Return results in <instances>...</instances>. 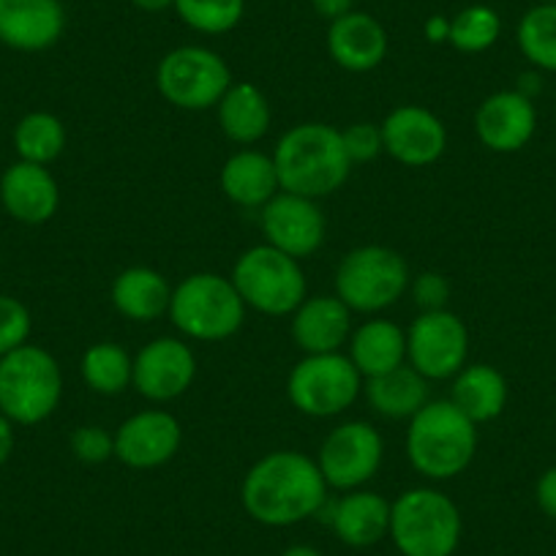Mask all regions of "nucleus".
I'll use <instances>...</instances> for the list:
<instances>
[{
    "instance_id": "1",
    "label": "nucleus",
    "mask_w": 556,
    "mask_h": 556,
    "mask_svg": "<svg viewBox=\"0 0 556 556\" xmlns=\"http://www.w3.org/2000/svg\"><path fill=\"white\" fill-rule=\"evenodd\" d=\"M328 491L312 456L301 451H270L243 475L240 502L256 523L285 529L323 513Z\"/></svg>"
},
{
    "instance_id": "2",
    "label": "nucleus",
    "mask_w": 556,
    "mask_h": 556,
    "mask_svg": "<svg viewBox=\"0 0 556 556\" xmlns=\"http://www.w3.org/2000/svg\"><path fill=\"white\" fill-rule=\"evenodd\" d=\"M270 156L276 162L281 191L317 202L344 189L352 175V162L341 142V128L330 123H298L281 134Z\"/></svg>"
},
{
    "instance_id": "3",
    "label": "nucleus",
    "mask_w": 556,
    "mask_h": 556,
    "mask_svg": "<svg viewBox=\"0 0 556 556\" xmlns=\"http://www.w3.org/2000/svg\"><path fill=\"white\" fill-rule=\"evenodd\" d=\"M478 453V426L451 399L429 401L409 420L406 458L426 480H453Z\"/></svg>"
},
{
    "instance_id": "4",
    "label": "nucleus",
    "mask_w": 556,
    "mask_h": 556,
    "mask_svg": "<svg viewBox=\"0 0 556 556\" xmlns=\"http://www.w3.org/2000/svg\"><path fill=\"white\" fill-rule=\"evenodd\" d=\"M462 534V510L445 491L417 485L390 502L388 538L401 556H453Z\"/></svg>"
},
{
    "instance_id": "5",
    "label": "nucleus",
    "mask_w": 556,
    "mask_h": 556,
    "mask_svg": "<svg viewBox=\"0 0 556 556\" xmlns=\"http://www.w3.org/2000/svg\"><path fill=\"white\" fill-rule=\"evenodd\" d=\"M245 303L232 278L222 273H191L173 287L167 317L189 341L218 344L243 328Z\"/></svg>"
},
{
    "instance_id": "6",
    "label": "nucleus",
    "mask_w": 556,
    "mask_h": 556,
    "mask_svg": "<svg viewBox=\"0 0 556 556\" xmlns=\"http://www.w3.org/2000/svg\"><path fill=\"white\" fill-rule=\"evenodd\" d=\"M63 399V371L39 344L0 357V415L14 426H39Z\"/></svg>"
},
{
    "instance_id": "7",
    "label": "nucleus",
    "mask_w": 556,
    "mask_h": 556,
    "mask_svg": "<svg viewBox=\"0 0 556 556\" xmlns=\"http://www.w3.org/2000/svg\"><path fill=\"white\" fill-rule=\"evenodd\" d=\"M229 278L243 298L245 308L265 317H292V312L308 298L301 260L267 243L245 249L235 262Z\"/></svg>"
},
{
    "instance_id": "8",
    "label": "nucleus",
    "mask_w": 556,
    "mask_h": 556,
    "mask_svg": "<svg viewBox=\"0 0 556 556\" xmlns=\"http://www.w3.org/2000/svg\"><path fill=\"white\" fill-rule=\"evenodd\" d=\"M409 265L388 245H357L336 267V295L352 314H382L409 292Z\"/></svg>"
},
{
    "instance_id": "9",
    "label": "nucleus",
    "mask_w": 556,
    "mask_h": 556,
    "mask_svg": "<svg viewBox=\"0 0 556 556\" xmlns=\"http://www.w3.org/2000/svg\"><path fill=\"white\" fill-rule=\"evenodd\" d=\"M363 382L366 379L344 352L303 355L287 377V399L301 415L328 420L344 415L355 404Z\"/></svg>"
},
{
    "instance_id": "10",
    "label": "nucleus",
    "mask_w": 556,
    "mask_h": 556,
    "mask_svg": "<svg viewBox=\"0 0 556 556\" xmlns=\"http://www.w3.org/2000/svg\"><path fill=\"white\" fill-rule=\"evenodd\" d=\"M232 83L227 61L200 45L175 47L156 66L159 93L167 104L184 112L216 110Z\"/></svg>"
},
{
    "instance_id": "11",
    "label": "nucleus",
    "mask_w": 556,
    "mask_h": 556,
    "mask_svg": "<svg viewBox=\"0 0 556 556\" xmlns=\"http://www.w3.org/2000/svg\"><path fill=\"white\" fill-rule=\"evenodd\" d=\"M382 458V434L366 420H346L328 431L314 462H317L328 489L344 494V491L366 489L377 478Z\"/></svg>"
},
{
    "instance_id": "12",
    "label": "nucleus",
    "mask_w": 556,
    "mask_h": 556,
    "mask_svg": "<svg viewBox=\"0 0 556 556\" xmlns=\"http://www.w3.org/2000/svg\"><path fill=\"white\" fill-rule=\"evenodd\" d=\"M406 363L429 382L453 379L469 363V330L451 308L420 312L406 330Z\"/></svg>"
},
{
    "instance_id": "13",
    "label": "nucleus",
    "mask_w": 556,
    "mask_h": 556,
    "mask_svg": "<svg viewBox=\"0 0 556 556\" xmlns=\"http://www.w3.org/2000/svg\"><path fill=\"white\" fill-rule=\"evenodd\" d=\"M197 379V355L184 339L162 336L134 355L131 388L153 404H167L189 393Z\"/></svg>"
},
{
    "instance_id": "14",
    "label": "nucleus",
    "mask_w": 556,
    "mask_h": 556,
    "mask_svg": "<svg viewBox=\"0 0 556 556\" xmlns=\"http://www.w3.org/2000/svg\"><path fill=\"white\" fill-rule=\"evenodd\" d=\"M260 227L267 245L285 251L295 260H308L317 254L325 243V232H328V222H325V213L319 211V202L290 194V191H278L262 207Z\"/></svg>"
},
{
    "instance_id": "15",
    "label": "nucleus",
    "mask_w": 556,
    "mask_h": 556,
    "mask_svg": "<svg viewBox=\"0 0 556 556\" xmlns=\"http://www.w3.org/2000/svg\"><path fill=\"white\" fill-rule=\"evenodd\" d=\"M384 153L393 162L424 169L440 162L447 151V128L437 112L420 104H401L384 115Z\"/></svg>"
},
{
    "instance_id": "16",
    "label": "nucleus",
    "mask_w": 556,
    "mask_h": 556,
    "mask_svg": "<svg viewBox=\"0 0 556 556\" xmlns=\"http://www.w3.org/2000/svg\"><path fill=\"white\" fill-rule=\"evenodd\" d=\"M184 445V426L173 412L142 409L115 429V458L128 469H159Z\"/></svg>"
},
{
    "instance_id": "17",
    "label": "nucleus",
    "mask_w": 556,
    "mask_h": 556,
    "mask_svg": "<svg viewBox=\"0 0 556 556\" xmlns=\"http://www.w3.org/2000/svg\"><path fill=\"white\" fill-rule=\"evenodd\" d=\"M538 131L534 101L513 90L485 96L475 110V134L491 153H518L532 142Z\"/></svg>"
},
{
    "instance_id": "18",
    "label": "nucleus",
    "mask_w": 556,
    "mask_h": 556,
    "mask_svg": "<svg viewBox=\"0 0 556 556\" xmlns=\"http://www.w3.org/2000/svg\"><path fill=\"white\" fill-rule=\"evenodd\" d=\"M66 9L61 0H0V45L17 52H45L61 41Z\"/></svg>"
},
{
    "instance_id": "19",
    "label": "nucleus",
    "mask_w": 556,
    "mask_h": 556,
    "mask_svg": "<svg viewBox=\"0 0 556 556\" xmlns=\"http://www.w3.org/2000/svg\"><path fill=\"white\" fill-rule=\"evenodd\" d=\"M0 205L20 224H47L61 207V186L50 167L14 162L0 178Z\"/></svg>"
},
{
    "instance_id": "20",
    "label": "nucleus",
    "mask_w": 556,
    "mask_h": 556,
    "mask_svg": "<svg viewBox=\"0 0 556 556\" xmlns=\"http://www.w3.org/2000/svg\"><path fill=\"white\" fill-rule=\"evenodd\" d=\"M328 52L339 68L368 74L384 63L390 39L384 25L368 12H350L328 25Z\"/></svg>"
},
{
    "instance_id": "21",
    "label": "nucleus",
    "mask_w": 556,
    "mask_h": 556,
    "mask_svg": "<svg viewBox=\"0 0 556 556\" xmlns=\"http://www.w3.org/2000/svg\"><path fill=\"white\" fill-rule=\"evenodd\" d=\"M290 333L303 355H328L341 352L352 336V312L339 295L306 298L292 312Z\"/></svg>"
},
{
    "instance_id": "22",
    "label": "nucleus",
    "mask_w": 556,
    "mask_h": 556,
    "mask_svg": "<svg viewBox=\"0 0 556 556\" xmlns=\"http://www.w3.org/2000/svg\"><path fill=\"white\" fill-rule=\"evenodd\" d=\"M330 529L350 548H371L390 532V502L368 489L344 491L330 507Z\"/></svg>"
},
{
    "instance_id": "23",
    "label": "nucleus",
    "mask_w": 556,
    "mask_h": 556,
    "mask_svg": "<svg viewBox=\"0 0 556 556\" xmlns=\"http://www.w3.org/2000/svg\"><path fill=\"white\" fill-rule=\"evenodd\" d=\"M218 180L224 197L243 211H262L281 191L276 162L256 148L235 151L224 162Z\"/></svg>"
},
{
    "instance_id": "24",
    "label": "nucleus",
    "mask_w": 556,
    "mask_h": 556,
    "mask_svg": "<svg viewBox=\"0 0 556 556\" xmlns=\"http://www.w3.org/2000/svg\"><path fill=\"white\" fill-rule=\"evenodd\" d=\"M173 301V285L153 267H126L112 281V306L131 323H153L167 317Z\"/></svg>"
},
{
    "instance_id": "25",
    "label": "nucleus",
    "mask_w": 556,
    "mask_h": 556,
    "mask_svg": "<svg viewBox=\"0 0 556 556\" xmlns=\"http://www.w3.org/2000/svg\"><path fill=\"white\" fill-rule=\"evenodd\" d=\"M218 126L232 146L251 148L270 131L273 110L267 96L251 83H232L216 104Z\"/></svg>"
},
{
    "instance_id": "26",
    "label": "nucleus",
    "mask_w": 556,
    "mask_h": 556,
    "mask_svg": "<svg viewBox=\"0 0 556 556\" xmlns=\"http://www.w3.org/2000/svg\"><path fill=\"white\" fill-rule=\"evenodd\" d=\"M346 355L363 379L379 377L406 363V330L390 319L374 317L352 330Z\"/></svg>"
},
{
    "instance_id": "27",
    "label": "nucleus",
    "mask_w": 556,
    "mask_h": 556,
    "mask_svg": "<svg viewBox=\"0 0 556 556\" xmlns=\"http://www.w3.org/2000/svg\"><path fill=\"white\" fill-rule=\"evenodd\" d=\"M363 390L377 415L388 417V420H406V424L431 401L429 379L417 374L409 363L366 379Z\"/></svg>"
},
{
    "instance_id": "28",
    "label": "nucleus",
    "mask_w": 556,
    "mask_h": 556,
    "mask_svg": "<svg viewBox=\"0 0 556 556\" xmlns=\"http://www.w3.org/2000/svg\"><path fill=\"white\" fill-rule=\"evenodd\" d=\"M451 401L472 420L483 426L496 420L507 406V379L489 363H467L453 377Z\"/></svg>"
},
{
    "instance_id": "29",
    "label": "nucleus",
    "mask_w": 556,
    "mask_h": 556,
    "mask_svg": "<svg viewBox=\"0 0 556 556\" xmlns=\"http://www.w3.org/2000/svg\"><path fill=\"white\" fill-rule=\"evenodd\" d=\"M14 151L20 162L50 167L66 151V126L52 112H28L14 126Z\"/></svg>"
},
{
    "instance_id": "30",
    "label": "nucleus",
    "mask_w": 556,
    "mask_h": 556,
    "mask_svg": "<svg viewBox=\"0 0 556 556\" xmlns=\"http://www.w3.org/2000/svg\"><path fill=\"white\" fill-rule=\"evenodd\" d=\"M85 384L99 395H121L131 388L134 357L115 341H99L83 352L79 361Z\"/></svg>"
},
{
    "instance_id": "31",
    "label": "nucleus",
    "mask_w": 556,
    "mask_h": 556,
    "mask_svg": "<svg viewBox=\"0 0 556 556\" xmlns=\"http://www.w3.org/2000/svg\"><path fill=\"white\" fill-rule=\"evenodd\" d=\"M516 41L529 66L556 74V3H534L518 20Z\"/></svg>"
},
{
    "instance_id": "32",
    "label": "nucleus",
    "mask_w": 556,
    "mask_h": 556,
    "mask_svg": "<svg viewBox=\"0 0 556 556\" xmlns=\"http://www.w3.org/2000/svg\"><path fill=\"white\" fill-rule=\"evenodd\" d=\"M500 36L502 17L496 14V9L485 7V3H472L451 20L447 45L464 55H483L500 41Z\"/></svg>"
},
{
    "instance_id": "33",
    "label": "nucleus",
    "mask_w": 556,
    "mask_h": 556,
    "mask_svg": "<svg viewBox=\"0 0 556 556\" xmlns=\"http://www.w3.org/2000/svg\"><path fill=\"white\" fill-rule=\"evenodd\" d=\"M173 9L186 28L202 36H224L240 25L245 0H175Z\"/></svg>"
},
{
    "instance_id": "34",
    "label": "nucleus",
    "mask_w": 556,
    "mask_h": 556,
    "mask_svg": "<svg viewBox=\"0 0 556 556\" xmlns=\"http://www.w3.org/2000/svg\"><path fill=\"white\" fill-rule=\"evenodd\" d=\"M34 319L28 306L12 295H0V357L28 344Z\"/></svg>"
},
{
    "instance_id": "35",
    "label": "nucleus",
    "mask_w": 556,
    "mask_h": 556,
    "mask_svg": "<svg viewBox=\"0 0 556 556\" xmlns=\"http://www.w3.org/2000/svg\"><path fill=\"white\" fill-rule=\"evenodd\" d=\"M341 142H344V151L350 156L352 167L355 164L374 162V159H379L384 153L382 126L371 121H357L341 128Z\"/></svg>"
},
{
    "instance_id": "36",
    "label": "nucleus",
    "mask_w": 556,
    "mask_h": 556,
    "mask_svg": "<svg viewBox=\"0 0 556 556\" xmlns=\"http://www.w3.org/2000/svg\"><path fill=\"white\" fill-rule=\"evenodd\" d=\"M68 447L72 456L83 464H104L115 458V434L104 429V426H79L68 437Z\"/></svg>"
},
{
    "instance_id": "37",
    "label": "nucleus",
    "mask_w": 556,
    "mask_h": 556,
    "mask_svg": "<svg viewBox=\"0 0 556 556\" xmlns=\"http://www.w3.org/2000/svg\"><path fill=\"white\" fill-rule=\"evenodd\" d=\"M409 295L420 312H442L451 303L453 287L442 273L426 270L409 281Z\"/></svg>"
},
{
    "instance_id": "38",
    "label": "nucleus",
    "mask_w": 556,
    "mask_h": 556,
    "mask_svg": "<svg viewBox=\"0 0 556 556\" xmlns=\"http://www.w3.org/2000/svg\"><path fill=\"white\" fill-rule=\"evenodd\" d=\"M534 502H538L540 513L556 521V467L545 469L534 485Z\"/></svg>"
},
{
    "instance_id": "39",
    "label": "nucleus",
    "mask_w": 556,
    "mask_h": 556,
    "mask_svg": "<svg viewBox=\"0 0 556 556\" xmlns=\"http://www.w3.org/2000/svg\"><path fill=\"white\" fill-rule=\"evenodd\" d=\"M312 9L317 17L328 20V23H333V20L344 17V14L355 12V0H312Z\"/></svg>"
},
{
    "instance_id": "40",
    "label": "nucleus",
    "mask_w": 556,
    "mask_h": 556,
    "mask_svg": "<svg viewBox=\"0 0 556 556\" xmlns=\"http://www.w3.org/2000/svg\"><path fill=\"white\" fill-rule=\"evenodd\" d=\"M424 34L431 45H445L447 36H451V17H445V14H434V17L426 20Z\"/></svg>"
},
{
    "instance_id": "41",
    "label": "nucleus",
    "mask_w": 556,
    "mask_h": 556,
    "mask_svg": "<svg viewBox=\"0 0 556 556\" xmlns=\"http://www.w3.org/2000/svg\"><path fill=\"white\" fill-rule=\"evenodd\" d=\"M14 445H17V437H14V424L7 415H0V467L12 458Z\"/></svg>"
},
{
    "instance_id": "42",
    "label": "nucleus",
    "mask_w": 556,
    "mask_h": 556,
    "mask_svg": "<svg viewBox=\"0 0 556 556\" xmlns=\"http://www.w3.org/2000/svg\"><path fill=\"white\" fill-rule=\"evenodd\" d=\"M131 3L134 9H139V12H146V14H162L175 7V0H131Z\"/></svg>"
},
{
    "instance_id": "43",
    "label": "nucleus",
    "mask_w": 556,
    "mask_h": 556,
    "mask_svg": "<svg viewBox=\"0 0 556 556\" xmlns=\"http://www.w3.org/2000/svg\"><path fill=\"white\" fill-rule=\"evenodd\" d=\"M540 88H543V85H540V74H521V79H518V85H516L518 93L527 96V99H532V101H534V96L540 93Z\"/></svg>"
},
{
    "instance_id": "44",
    "label": "nucleus",
    "mask_w": 556,
    "mask_h": 556,
    "mask_svg": "<svg viewBox=\"0 0 556 556\" xmlns=\"http://www.w3.org/2000/svg\"><path fill=\"white\" fill-rule=\"evenodd\" d=\"M281 556H325V554L319 548H314V545L295 543V545H290V548H287Z\"/></svg>"
},
{
    "instance_id": "45",
    "label": "nucleus",
    "mask_w": 556,
    "mask_h": 556,
    "mask_svg": "<svg viewBox=\"0 0 556 556\" xmlns=\"http://www.w3.org/2000/svg\"><path fill=\"white\" fill-rule=\"evenodd\" d=\"M534 3H556V0H534Z\"/></svg>"
}]
</instances>
